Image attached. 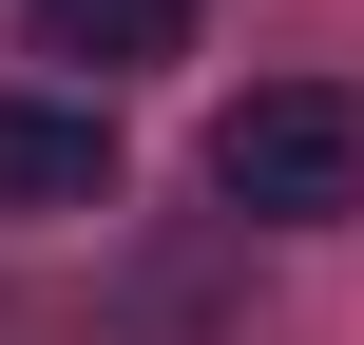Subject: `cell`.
<instances>
[{
  "mask_svg": "<svg viewBox=\"0 0 364 345\" xmlns=\"http://www.w3.org/2000/svg\"><path fill=\"white\" fill-rule=\"evenodd\" d=\"M115 192V115L96 96H0V211H96Z\"/></svg>",
  "mask_w": 364,
  "mask_h": 345,
  "instance_id": "cell-2",
  "label": "cell"
},
{
  "mask_svg": "<svg viewBox=\"0 0 364 345\" xmlns=\"http://www.w3.org/2000/svg\"><path fill=\"white\" fill-rule=\"evenodd\" d=\"M211 192H230L250 230H346L364 211V96H326V77L230 96V115H211Z\"/></svg>",
  "mask_w": 364,
  "mask_h": 345,
  "instance_id": "cell-1",
  "label": "cell"
},
{
  "mask_svg": "<svg viewBox=\"0 0 364 345\" xmlns=\"http://www.w3.org/2000/svg\"><path fill=\"white\" fill-rule=\"evenodd\" d=\"M19 38L58 58V77H154V58H192V0H19Z\"/></svg>",
  "mask_w": 364,
  "mask_h": 345,
  "instance_id": "cell-3",
  "label": "cell"
}]
</instances>
